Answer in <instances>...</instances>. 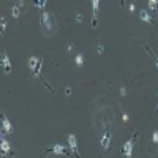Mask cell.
I'll return each mask as SVG.
<instances>
[{"label":"cell","instance_id":"obj_1","mask_svg":"<svg viewBox=\"0 0 158 158\" xmlns=\"http://www.w3.org/2000/svg\"><path fill=\"white\" fill-rule=\"evenodd\" d=\"M111 141H112V131H111V127L105 124L103 128H102V133L100 135L99 140V145H100V150L106 153L110 147H111Z\"/></svg>","mask_w":158,"mask_h":158},{"label":"cell","instance_id":"obj_2","mask_svg":"<svg viewBox=\"0 0 158 158\" xmlns=\"http://www.w3.org/2000/svg\"><path fill=\"white\" fill-rule=\"evenodd\" d=\"M135 138H136V133H134L133 136H130V138L123 143L122 150H120V153H122L123 156H125V157H128V158H131V156H133V151H134Z\"/></svg>","mask_w":158,"mask_h":158},{"label":"cell","instance_id":"obj_3","mask_svg":"<svg viewBox=\"0 0 158 158\" xmlns=\"http://www.w3.org/2000/svg\"><path fill=\"white\" fill-rule=\"evenodd\" d=\"M68 145H69V151L71 153H73L76 158H80V153L78 150V143H77V136L74 134H69L68 135Z\"/></svg>","mask_w":158,"mask_h":158},{"label":"cell","instance_id":"obj_4","mask_svg":"<svg viewBox=\"0 0 158 158\" xmlns=\"http://www.w3.org/2000/svg\"><path fill=\"white\" fill-rule=\"evenodd\" d=\"M40 24H41V27H43L45 31H50V29L52 28V23H51V19H50L49 12H46V11H43V12H41V16H40Z\"/></svg>","mask_w":158,"mask_h":158},{"label":"cell","instance_id":"obj_5","mask_svg":"<svg viewBox=\"0 0 158 158\" xmlns=\"http://www.w3.org/2000/svg\"><path fill=\"white\" fill-rule=\"evenodd\" d=\"M48 151H49V152H52V153H55V155H64V156H68L69 152H71L69 148H67V147H64V146H62V145H59V143H56V145L49 147Z\"/></svg>","mask_w":158,"mask_h":158},{"label":"cell","instance_id":"obj_6","mask_svg":"<svg viewBox=\"0 0 158 158\" xmlns=\"http://www.w3.org/2000/svg\"><path fill=\"white\" fill-rule=\"evenodd\" d=\"M1 67L6 74H9L11 72V62H10V59L6 54V51L1 52Z\"/></svg>","mask_w":158,"mask_h":158},{"label":"cell","instance_id":"obj_7","mask_svg":"<svg viewBox=\"0 0 158 158\" xmlns=\"http://www.w3.org/2000/svg\"><path fill=\"white\" fill-rule=\"evenodd\" d=\"M91 5H93V21H91V26H93V28H96V26H98V14H99L100 10V1L99 0H93Z\"/></svg>","mask_w":158,"mask_h":158},{"label":"cell","instance_id":"obj_8","mask_svg":"<svg viewBox=\"0 0 158 158\" xmlns=\"http://www.w3.org/2000/svg\"><path fill=\"white\" fill-rule=\"evenodd\" d=\"M1 125H2V130L5 133H11L12 131V125L10 123V120L7 119V117L4 114L2 118H1Z\"/></svg>","mask_w":158,"mask_h":158},{"label":"cell","instance_id":"obj_9","mask_svg":"<svg viewBox=\"0 0 158 158\" xmlns=\"http://www.w3.org/2000/svg\"><path fill=\"white\" fill-rule=\"evenodd\" d=\"M38 61H39V57H35V56H32L28 60V68L32 71V73L34 72V69H35V67L38 64Z\"/></svg>","mask_w":158,"mask_h":158},{"label":"cell","instance_id":"obj_10","mask_svg":"<svg viewBox=\"0 0 158 158\" xmlns=\"http://www.w3.org/2000/svg\"><path fill=\"white\" fill-rule=\"evenodd\" d=\"M0 147H1V152L2 153H7L10 151V143L5 140V139H1V142H0Z\"/></svg>","mask_w":158,"mask_h":158},{"label":"cell","instance_id":"obj_11","mask_svg":"<svg viewBox=\"0 0 158 158\" xmlns=\"http://www.w3.org/2000/svg\"><path fill=\"white\" fill-rule=\"evenodd\" d=\"M140 19L145 22H151V15L147 10H141L140 12Z\"/></svg>","mask_w":158,"mask_h":158},{"label":"cell","instance_id":"obj_12","mask_svg":"<svg viewBox=\"0 0 158 158\" xmlns=\"http://www.w3.org/2000/svg\"><path fill=\"white\" fill-rule=\"evenodd\" d=\"M41 67H43V59H39L38 64H37V67H35V69H34V72H33V76H34V77H39L40 76V73H41Z\"/></svg>","mask_w":158,"mask_h":158},{"label":"cell","instance_id":"obj_13","mask_svg":"<svg viewBox=\"0 0 158 158\" xmlns=\"http://www.w3.org/2000/svg\"><path fill=\"white\" fill-rule=\"evenodd\" d=\"M6 27H7V21L5 17H1L0 19V31H1V34L4 35L5 32H6Z\"/></svg>","mask_w":158,"mask_h":158},{"label":"cell","instance_id":"obj_14","mask_svg":"<svg viewBox=\"0 0 158 158\" xmlns=\"http://www.w3.org/2000/svg\"><path fill=\"white\" fill-rule=\"evenodd\" d=\"M76 63H77L78 67H83L84 66V56H83V54H78L76 56Z\"/></svg>","mask_w":158,"mask_h":158},{"label":"cell","instance_id":"obj_15","mask_svg":"<svg viewBox=\"0 0 158 158\" xmlns=\"http://www.w3.org/2000/svg\"><path fill=\"white\" fill-rule=\"evenodd\" d=\"M11 14H12V17H14V19H17V17L20 16V14H21V12H20V7H19L16 4L12 6V12H11Z\"/></svg>","mask_w":158,"mask_h":158},{"label":"cell","instance_id":"obj_16","mask_svg":"<svg viewBox=\"0 0 158 158\" xmlns=\"http://www.w3.org/2000/svg\"><path fill=\"white\" fill-rule=\"evenodd\" d=\"M146 50H147V51L151 54V56H152V57H153V60H155V64H156V68H157V72H158V56H157V55H155V52H153V51H152V50H151L148 46H146Z\"/></svg>","mask_w":158,"mask_h":158},{"label":"cell","instance_id":"obj_17","mask_svg":"<svg viewBox=\"0 0 158 158\" xmlns=\"http://www.w3.org/2000/svg\"><path fill=\"white\" fill-rule=\"evenodd\" d=\"M158 6V0H150L148 1V7L151 10H156Z\"/></svg>","mask_w":158,"mask_h":158},{"label":"cell","instance_id":"obj_18","mask_svg":"<svg viewBox=\"0 0 158 158\" xmlns=\"http://www.w3.org/2000/svg\"><path fill=\"white\" fill-rule=\"evenodd\" d=\"M98 54H99L100 56L105 55V46H103L102 43H100L99 45H98Z\"/></svg>","mask_w":158,"mask_h":158},{"label":"cell","instance_id":"obj_19","mask_svg":"<svg viewBox=\"0 0 158 158\" xmlns=\"http://www.w3.org/2000/svg\"><path fill=\"white\" fill-rule=\"evenodd\" d=\"M45 5H46V0H43V1L37 0V1H34V6L35 7H44Z\"/></svg>","mask_w":158,"mask_h":158},{"label":"cell","instance_id":"obj_20","mask_svg":"<svg viewBox=\"0 0 158 158\" xmlns=\"http://www.w3.org/2000/svg\"><path fill=\"white\" fill-rule=\"evenodd\" d=\"M67 48H68V52H69L71 55L76 51V45H74V43H72V41L68 44V46H67Z\"/></svg>","mask_w":158,"mask_h":158},{"label":"cell","instance_id":"obj_21","mask_svg":"<svg viewBox=\"0 0 158 158\" xmlns=\"http://www.w3.org/2000/svg\"><path fill=\"white\" fill-rule=\"evenodd\" d=\"M152 141H153V143L155 145H157L158 143V131H153V135H152Z\"/></svg>","mask_w":158,"mask_h":158},{"label":"cell","instance_id":"obj_22","mask_svg":"<svg viewBox=\"0 0 158 158\" xmlns=\"http://www.w3.org/2000/svg\"><path fill=\"white\" fill-rule=\"evenodd\" d=\"M64 94H66V95H67V96H69V95H71V94H72V89H71V88H69V86H67V88H66V89H64Z\"/></svg>","mask_w":158,"mask_h":158},{"label":"cell","instance_id":"obj_23","mask_svg":"<svg viewBox=\"0 0 158 158\" xmlns=\"http://www.w3.org/2000/svg\"><path fill=\"white\" fill-rule=\"evenodd\" d=\"M76 20L78 21V22H81V21H83V15H80V14H78V15L76 16Z\"/></svg>","mask_w":158,"mask_h":158},{"label":"cell","instance_id":"obj_24","mask_svg":"<svg viewBox=\"0 0 158 158\" xmlns=\"http://www.w3.org/2000/svg\"><path fill=\"white\" fill-rule=\"evenodd\" d=\"M129 7H130V12H133V11H134V10H135V5H134V4H133V2H131V4H130V6H129Z\"/></svg>","mask_w":158,"mask_h":158},{"label":"cell","instance_id":"obj_25","mask_svg":"<svg viewBox=\"0 0 158 158\" xmlns=\"http://www.w3.org/2000/svg\"><path fill=\"white\" fill-rule=\"evenodd\" d=\"M122 95H125V89L124 88H122Z\"/></svg>","mask_w":158,"mask_h":158},{"label":"cell","instance_id":"obj_26","mask_svg":"<svg viewBox=\"0 0 158 158\" xmlns=\"http://www.w3.org/2000/svg\"><path fill=\"white\" fill-rule=\"evenodd\" d=\"M157 114H158V90H157Z\"/></svg>","mask_w":158,"mask_h":158},{"label":"cell","instance_id":"obj_27","mask_svg":"<svg viewBox=\"0 0 158 158\" xmlns=\"http://www.w3.org/2000/svg\"><path fill=\"white\" fill-rule=\"evenodd\" d=\"M123 118H124V120H128V117H127V114H124V116H123Z\"/></svg>","mask_w":158,"mask_h":158}]
</instances>
